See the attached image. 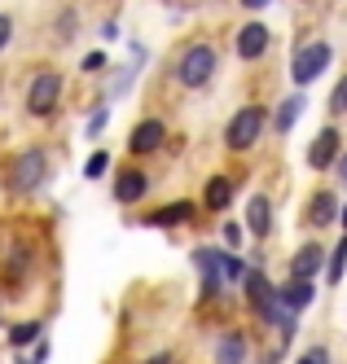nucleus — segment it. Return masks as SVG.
Instances as JSON below:
<instances>
[{
    "mask_svg": "<svg viewBox=\"0 0 347 364\" xmlns=\"http://www.w3.org/2000/svg\"><path fill=\"white\" fill-rule=\"evenodd\" d=\"M247 303H251V311H255L264 325H281L286 333H295V321L281 311V290H273V281L264 277V272H251L247 277Z\"/></svg>",
    "mask_w": 347,
    "mask_h": 364,
    "instance_id": "1",
    "label": "nucleus"
},
{
    "mask_svg": "<svg viewBox=\"0 0 347 364\" xmlns=\"http://www.w3.org/2000/svg\"><path fill=\"white\" fill-rule=\"evenodd\" d=\"M44 176H48V154L44 149H22L5 171V185L14 193H31V189L44 185Z\"/></svg>",
    "mask_w": 347,
    "mask_h": 364,
    "instance_id": "2",
    "label": "nucleus"
},
{
    "mask_svg": "<svg viewBox=\"0 0 347 364\" xmlns=\"http://www.w3.org/2000/svg\"><path fill=\"white\" fill-rule=\"evenodd\" d=\"M216 62L220 58H216V48H211V44H190L180 53V62H176V80L185 88H202L211 75H216Z\"/></svg>",
    "mask_w": 347,
    "mask_h": 364,
    "instance_id": "3",
    "label": "nucleus"
},
{
    "mask_svg": "<svg viewBox=\"0 0 347 364\" xmlns=\"http://www.w3.org/2000/svg\"><path fill=\"white\" fill-rule=\"evenodd\" d=\"M264 123H269L264 106H242L229 119V127H224V145L229 149H251L259 141V132H264Z\"/></svg>",
    "mask_w": 347,
    "mask_h": 364,
    "instance_id": "4",
    "label": "nucleus"
},
{
    "mask_svg": "<svg viewBox=\"0 0 347 364\" xmlns=\"http://www.w3.org/2000/svg\"><path fill=\"white\" fill-rule=\"evenodd\" d=\"M58 97H62V75L44 70V75H36V80L26 84V110H31V114H48L53 106H58Z\"/></svg>",
    "mask_w": 347,
    "mask_h": 364,
    "instance_id": "5",
    "label": "nucleus"
},
{
    "mask_svg": "<svg viewBox=\"0 0 347 364\" xmlns=\"http://www.w3.org/2000/svg\"><path fill=\"white\" fill-rule=\"evenodd\" d=\"M330 44L326 40H316V44H308V48H299L295 53V66H290V75H295V84H312L316 75H321L326 66H330Z\"/></svg>",
    "mask_w": 347,
    "mask_h": 364,
    "instance_id": "6",
    "label": "nucleus"
},
{
    "mask_svg": "<svg viewBox=\"0 0 347 364\" xmlns=\"http://www.w3.org/2000/svg\"><path fill=\"white\" fill-rule=\"evenodd\" d=\"M194 264H198V272H202V299H211L224 285V268H220V250H211V246H202V250H194Z\"/></svg>",
    "mask_w": 347,
    "mask_h": 364,
    "instance_id": "7",
    "label": "nucleus"
},
{
    "mask_svg": "<svg viewBox=\"0 0 347 364\" xmlns=\"http://www.w3.org/2000/svg\"><path fill=\"white\" fill-rule=\"evenodd\" d=\"M321 264H326V250H321V242H308V246H299L295 255H290V277L312 281L316 272H321Z\"/></svg>",
    "mask_w": 347,
    "mask_h": 364,
    "instance_id": "8",
    "label": "nucleus"
},
{
    "mask_svg": "<svg viewBox=\"0 0 347 364\" xmlns=\"http://www.w3.org/2000/svg\"><path fill=\"white\" fill-rule=\"evenodd\" d=\"M338 163V127H321V136L308 145V167H334Z\"/></svg>",
    "mask_w": 347,
    "mask_h": 364,
    "instance_id": "9",
    "label": "nucleus"
},
{
    "mask_svg": "<svg viewBox=\"0 0 347 364\" xmlns=\"http://www.w3.org/2000/svg\"><path fill=\"white\" fill-rule=\"evenodd\" d=\"M264 53H269V27H264V22H251V27L237 31V58L255 62V58H264Z\"/></svg>",
    "mask_w": 347,
    "mask_h": 364,
    "instance_id": "10",
    "label": "nucleus"
},
{
    "mask_svg": "<svg viewBox=\"0 0 347 364\" xmlns=\"http://www.w3.org/2000/svg\"><path fill=\"white\" fill-rule=\"evenodd\" d=\"M163 132H167V127L158 123V119H141L137 127H132V141H128V149H132V154H150V149H158V145H163Z\"/></svg>",
    "mask_w": 347,
    "mask_h": 364,
    "instance_id": "11",
    "label": "nucleus"
},
{
    "mask_svg": "<svg viewBox=\"0 0 347 364\" xmlns=\"http://www.w3.org/2000/svg\"><path fill=\"white\" fill-rule=\"evenodd\" d=\"M269 228H273V202L264 193H255L247 202V232L251 237H269Z\"/></svg>",
    "mask_w": 347,
    "mask_h": 364,
    "instance_id": "12",
    "label": "nucleus"
},
{
    "mask_svg": "<svg viewBox=\"0 0 347 364\" xmlns=\"http://www.w3.org/2000/svg\"><path fill=\"white\" fill-rule=\"evenodd\" d=\"M308 303H312V281L290 277V281L281 285V307H286V311H304Z\"/></svg>",
    "mask_w": 347,
    "mask_h": 364,
    "instance_id": "13",
    "label": "nucleus"
},
{
    "mask_svg": "<svg viewBox=\"0 0 347 364\" xmlns=\"http://www.w3.org/2000/svg\"><path fill=\"white\" fill-rule=\"evenodd\" d=\"M202 202L211 206V211H224V206L233 202V180L229 176H211L207 189H202Z\"/></svg>",
    "mask_w": 347,
    "mask_h": 364,
    "instance_id": "14",
    "label": "nucleus"
},
{
    "mask_svg": "<svg viewBox=\"0 0 347 364\" xmlns=\"http://www.w3.org/2000/svg\"><path fill=\"white\" fill-rule=\"evenodd\" d=\"M145 189H150L145 171H123V176L115 180V198H119V202H137V198H145Z\"/></svg>",
    "mask_w": 347,
    "mask_h": 364,
    "instance_id": "15",
    "label": "nucleus"
},
{
    "mask_svg": "<svg viewBox=\"0 0 347 364\" xmlns=\"http://www.w3.org/2000/svg\"><path fill=\"white\" fill-rule=\"evenodd\" d=\"M308 220H312V224H321V228H326V224H334V220H343V206H338V198H334V193H316V198H312V211H308Z\"/></svg>",
    "mask_w": 347,
    "mask_h": 364,
    "instance_id": "16",
    "label": "nucleus"
},
{
    "mask_svg": "<svg viewBox=\"0 0 347 364\" xmlns=\"http://www.w3.org/2000/svg\"><path fill=\"white\" fill-rule=\"evenodd\" d=\"M247 360V338L242 333H224L216 343V364H242Z\"/></svg>",
    "mask_w": 347,
    "mask_h": 364,
    "instance_id": "17",
    "label": "nucleus"
},
{
    "mask_svg": "<svg viewBox=\"0 0 347 364\" xmlns=\"http://www.w3.org/2000/svg\"><path fill=\"white\" fill-rule=\"evenodd\" d=\"M190 215H194V202H172V206H163V211H154V215H150V224L167 228V224H185Z\"/></svg>",
    "mask_w": 347,
    "mask_h": 364,
    "instance_id": "18",
    "label": "nucleus"
},
{
    "mask_svg": "<svg viewBox=\"0 0 347 364\" xmlns=\"http://www.w3.org/2000/svg\"><path fill=\"white\" fill-rule=\"evenodd\" d=\"M299 114H304V97L295 92V97H286L281 106H277V119H273V123H277V132H290V127H295V119H299Z\"/></svg>",
    "mask_w": 347,
    "mask_h": 364,
    "instance_id": "19",
    "label": "nucleus"
},
{
    "mask_svg": "<svg viewBox=\"0 0 347 364\" xmlns=\"http://www.w3.org/2000/svg\"><path fill=\"white\" fill-rule=\"evenodd\" d=\"M36 338H40V325H36V321H22V325L9 329V343H14V347H31Z\"/></svg>",
    "mask_w": 347,
    "mask_h": 364,
    "instance_id": "20",
    "label": "nucleus"
},
{
    "mask_svg": "<svg viewBox=\"0 0 347 364\" xmlns=\"http://www.w3.org/2000/svg\"><path fill=\"white\" fill-rule=\"evenodd\" d=\"M343 268H347V237L334 246V255H330V272H326V281H343Z\"/></svg>",
    "mask_w": 347,
    "mask_h": 364,
    "instance_id": "21",
    "label": "nucleus"
},
{
    "mask_svg": "<svg viewBox=\"0 0 347 364\" xmlns=\"http://www.w3.org/2000/svg\"><path fill=\"white\" fill-rule=\"evenodd\" d=\"M220 268H224V281H247L251 272L242 268V259H233V255H220Z\"/></svg>",
    "mask_w": 347,
    "mask_h": 364,
    "instance_id": "22",
    "label": "nucleus"
},
{
    "mask_svg": "<svg viewBox=\"0 0 347 364\" xmlns=\"http://www.w3.org/2000/svg\"><path fill=\"white\" fill-rule=\"evenodd\" d=\"M105 167H110V154H101V149H97L84 171H88V180H97V176H105Z\"/></svg>",
    "mask_w": 347,
    "mask_h": 364,
    "instance_id": "23",
    "label": "nucleus"
},
{
    "mask_svg": "<svg viewBox=\"0 0 347 364\" xmlns=\"http://www.w3.org/2000/svg\"><path fill=\"white\" fill-rule=\"evenodd\" d=\"M14 40V18L9 14H0V53H5V44Z\"/></svg>",
    "mask_w": 347,
    "mask_h": 364,
    "instance_id": "24",
    "label": "nucleus"
},
{
    "mask_svg": "<svg viewBox=\"0 0 347 364\" xmlns=\"http://www.w3.org/2000/svg\"><path fill=\"white\" fill-rule=\"evenodd\" d=\"M330 106H334L338 114L347 110V80H338V88H334V97H330Z\"/></svg>",
    "mask_w": 347,
    "mask_h": 364,
    "instance_id": "25",
    "label": "nucleus"
},
{
    "mask_svg": "<svg viewBox=\"0 0 347 364\" xmlns=\"http://www.w3.org/2000/svg\"><path fill=\"white\" fill-rule=\"evenodd\" d=\"M299 364H330V351H326V347H312V351H304Z\"/></svg>",
    "mask_w": 347,
    "mask_h": 364,
    "instance_id": "26",
    "label": "nucleus"
},
{
    "mask_svg": "<svg viewBox=\"0 0 347 364\" xmlns=\"http://www.w3.org/2000/svg\"><path fill=\"white\" fill-rule=\"evenodd\" d=\"M105 119H110V110H97V114H93V123H88V136H101V127H105Z\"/></svg>",
    "mask_w": 347,
    "mask_h": 364,
    "instance_id": "27",
    "label": "nucleus"
},
{
    "mask_svg": "<svg viewBox=\"0 0 347 364\" xmlns=\"http://www.w3.org/2000/svg\"><path fill=\"white\" fill-rule=\"evenodd\" d=\"M220 237H224L229 246H237V242H242V228H237V224H224V228H220Z\"/></svg>",
    "mask_w": 347,
    "mask_h": 364,
    "instance_id": "28",
    "label": "nucleus"
},
{
    "mask_svg": "<svg viewBox=\"0 0 347 364\" xmlns=\"http://www.w3.org/2000/svg\"><path fill=\"white\" fill-rule=\"evenodd\" d=\"M101 66H105V53H88L84 58V70H101Z\"/></svg>",
    "mask_w": 347,
    "mask_h": 364,
    "instance_id": "29",
    "label": "nucleus"
},
{
    "mask_svg": "<svg viewBox=\"0 0 347 364\" xmlns=\"http://www.w3.org/2000/svg\"><path fill=\"white\" fill-rule=\"evenodd\" d=\"M247 9H264V5H273V0H242Z\"/></svg>",
    "mask_w": 347,
    "mask_h": 364,
    "instance_id": "30",
    "label": "nucleus"
},
{
    "mask_svg": "<svg viewBox=\"0 0 347 364\" xmlns=\"http://www.w3.org/2000/svg\"><path fill=\"white\" fill-rule=\"evenodd\" d=\"M145 364H172V355H154V360H145Z\"/></svg>",
    "mask_w": 347,
    "mask_h": 364,
    "instance_id": "31",
    "label": "nucleus"
},
{
    "mask_svg": "<svg viewBox=\"0 0 347 364\" xmlns=\"http://www.w3.org/2000/svg\"><path fill=\"white\" fill-rule=\"evenodd\" d=\"M338 176L347 180V154H343V159H338Z\"/></svg>",
    "mask_w": 347,
    "mask_h": 364,
    "instance_id": "32",
    "label": "nucleus"
},
{
    "mask_svg": "<svg viewBox=\"0 0 347 364\" xmlns=\"http://www.w3.org/2000/svg\"><path fill=\"white\" fill-rule=\"evenodd\" d=\"M343 228H347V202H343Z\"/></svg>",
    "mask_w": 347,
    "mask_h": 364,
    "instance_id": "33",
    "label": "nucleus"
}]
</instances>
